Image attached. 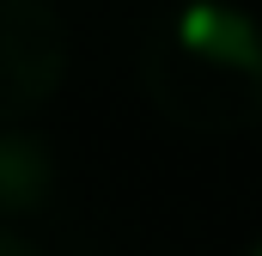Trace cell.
I'll list each match as a JSON object with an SVG mask.
<instances>
[{
  "label": "cell",
  "mask_w": 262,
  "mask_h": 256,
  "mask_svg": "<svg viewBox=\"0 0 262 256\" xmlns=\"http://www.w3.org/2000/svg\"><path fill=\"white\" fill-rule=\"evenodd\" d=\"M140 92L183 134H244L262 122V18L232 0L177 6L140 49Z\"/></svg>",
  "instance_id": "1"
},
{
  "label": "cell",
  "mask_w": 262,
  "mask_h": 256,
  "mask_svg": "<svg viewBox=\"0 0 262 256\" xmlns=\"http://www.w3.org/2000/svg\"><path fill=\"white\" fill-rule=\"evenodd\" d=\"M244 256H262V238H256V244H250V250H244Z\"/></svg>",
  "instance_id": "5"
},
{
  "label": "cell",
  "mask_w": 262,
  "mask_h": 256,
  "mask_svg": "<svg viewBox=\"0 0 262 256\" xmlns=\"http://www.w3.org/2000/svg\"><path fill=\"white\" fill-rule=\"evenodd\" d=\"M61 189L55 146L25 122H0V220H31Z\"/></svg>",
  "instance_id": "3"
},
{
  "label": "cell",
  "mask_w": 262,
  "mask_h": 256,
  "mask_svg": "<svg viewBox=\"0 0 262 256\" xmlns=\"http://www.w3.org/2000/svg\"><path fill=\"white\" fill-rule=\"evenodd\" d=\"M67 79L55 0H0V122H31Z\"/></svg>",
  "instance_id": "2"
},
{
  "label": "cell",
  "mask_w": 262,
  "mask_h": 256,
  "mask_svg": "<svg viewBox=\"0 0 262 256\" xmlns=\"http://www.w3.org/2000/svg\"><path fill=\"white\" fill-rule=\"evenodd\" d=\"M0 256H37V250H31V244H25V238H18V232L0 220Z\"/></svg>",
  "instance_id": "4"
}]
</instances>
